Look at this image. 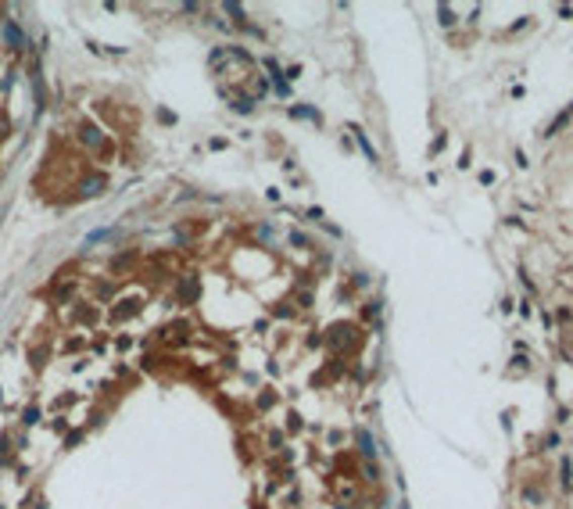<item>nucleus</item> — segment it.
<instances>
[{
  "instance_id": "3",
  "label": "nucleus",
  "mask_w": 573,
  "mask_h": 509,
  "mask_svg": "<svg viewBox=\"0 0 573 509\" xmlns=\"http://www.w3.org/2000/svg\"><path fill=\"white\" fill-rule=\"evenodd\" d=\"M8 40H11V43H25V36H22L18 25H8Z\"/></svg>"
},
{
  "instance_id": "4",
  "label": "nucleus",
  "mask_w": 573,
  "mask_h": 509,
  "mask_svg": "<svg viewBox=\"0 0 573 509\" xmlns=\"http://www.w3.org/2000/svg\"><path fill=\"white\" fill-rule=\"evenodd\" d=\"M83 140H86V144H97V129L86 126V129H83Z\"/></svg>"
},
{
  "instance_id": "1",
  "label": "nucleus",
  "mask_w": 573,
  "mask_h": 509,
  "mask_svg": "<svg viewBox=\"0 0 573 509\" xmlns=\"http://www.w3.org/2000/svg\"><path fill=\"white\" fill-rule=\"evenodd\" d=\"M358 448H362L365 455H376V445H373V438L365 434V430H358Z\"/></svg>"
},
{
  "instance_id": "2",
  "label": "nucleus",
  "mask_w": 573,
  "mask_h": 509,
  "mask_svg": "<svg viewBox=\"0 0 573 509\" xmlns=\"http://www.w3.org/2000/svg\"><path fill=\"white\" fill-rule=\"evenodd\" d=\"M101 187H104V176H93V179H86V183H83V194H97Z\"/></svg>"
}]
</instances>
